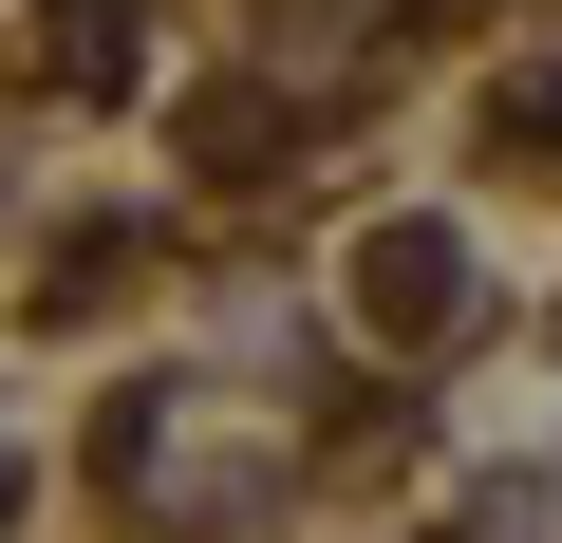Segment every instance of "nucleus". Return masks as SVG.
Listing matches in <instances>:
<instances>
[{
	"label": "nucleus",
	"instance_id": "obj_2",
	"mask_svg": "<svg viewBox=\"0 0 562 543\" xmlns=\"http://www.w3.org/2000/svg\"><path fill=\"white\" fill-rule=\"evenodd\" d=\"M38 76L57 94H132V0H57V20H38Z\"/></svg>",
	"mask_w": 562,
	"mask_h": 543
},
{
	"label": "nucleus",
	"instance_id": "obj_1",
	"mask_svg": "<svg viewBox=\"0 0 562 543\" xmlns=\"http://www.w3.org/2000/svg\"><path fill=\"white\" fill-rule=\"evenodd\" d=\"M357 301H375V338H431V319H469V262H450V225H375V244H357Z\"/></svg>",
	"mask_w": 562,
	"mask_h": 543
},
{
	"label": "nucleus",
	"instance_id": "obj_3",
	"mask_svg": "<svg viewBox=\"0 0 562 543\" xmlns=\"http://www.w3.org/2000/svg\"><path fill=\"white\" fill-rule=\"evenodd\" d=\"M506 132H525V150H562V76H525V94H506Z\"/></svg>",
	"mask_w": 562,
	"mask_h": 543
}]
</instances>
